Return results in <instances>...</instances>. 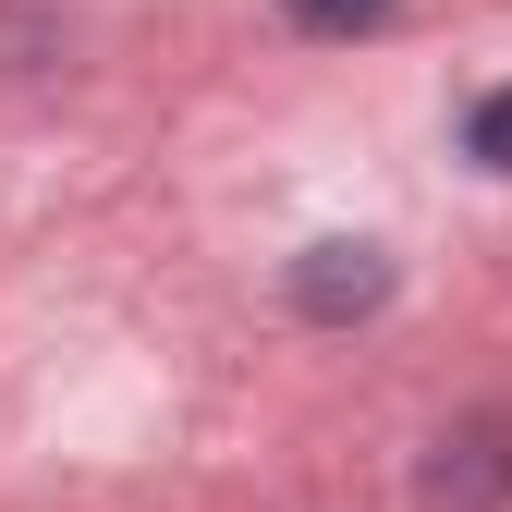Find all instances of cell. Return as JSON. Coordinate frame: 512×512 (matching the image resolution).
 I'll return each mask as SVG.
<instances>
[{
  "instance_id": "6da1fadb",
  "label": "cell",
  "mask_w": 512,
  "mask_h": 512,
  "mask_svg": "<svg viewBox=\"0 0 512 512\" xmlns=\"http://www.w3.org/2000/svg\"><path fill=\"white\" fill-rule=\"evenodd\" d=\"M378 293H391V256H378V244H317L305 269H293V305L305 317H366Z\"/></svg>"
},
{
  "instance_id": "7a4b0ae2",
  "label": "cell",
  "mask_w": 512,
  "mask_h": 512,
  "mask_svg": "<svg viewBox=\"0 0 512 512\" xmlns=\"http://www.w3.org/2000/svg\"><path fill=\"white\" fill-rule=\"evenodd\" d=\"M281 13H293L305 37H378V25L403 13V0H281Z\"/></svg>"
},
{
  "instance_id": "3957f363",
  "label": "cell",
  "mask_w": 512,
  "mask_h": 512,
  "mask_svg": "<svg viewBox=\"0 0 512 512\" xmlns=\"http://www.w3.org/2000/svg\"><path fill=\"white\" fill-rule=\"evenodd\" d=\"M464 147H476V159H488V171L512 183V86H500V98H476V122H464Z\"/></svg>"
}]
</instances>
